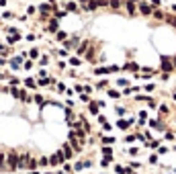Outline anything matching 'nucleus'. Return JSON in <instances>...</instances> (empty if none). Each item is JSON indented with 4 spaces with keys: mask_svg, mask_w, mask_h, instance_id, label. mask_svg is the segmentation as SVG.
I'll return each instance as SVG.
<instances>
[{
    "mask_svg": "<svg viewBox=\"0 0 176 174\" xmlns=\"http://www.w3.org/2000/svg\"><path fill=\"white\" fill-rule=\"evenodd\" d=\"M139 13H141L143 17H149V14L154 13V8H152V4H148V2H139Z\"/></svg>",
    "mask_w": 176,
    "mask_h": 174,
    "instance_id": "nucleus-1",
    "label": "nucleus"
},
{
    "mask_svg": "<svg viewBox=\"0 0 176 174\" xmlns=\"http://www.w3.org/2000/svg\"><path fill=\"white\" fill-rule=\"evenodd\" d=\"M125 10H127V14L129 17H133V14H135V6H133V2H125Z\"/></svg>",
    "mask_w": 176,
    "mask_h": 174,
    "instance_id": "nucleus-2",
    "label": "nucleus"
},
{
    "mask_svg": "<svg viewBox=\"0 0 176 174\" xmlns=\"http://www.w3.org/2000/svg\"><path fill=\"white\" fill-rule=\"evenodd\" d=\"M66 8H68L70 13H76V10H78V6H76V2H68V4H66Z\"/></svg>",
    "mask_w": 176,
    "mask_h": 174,
    "instance_id": "nucleus-3",
    "label": "nucleus"
},
{
    "mask_svg": "<svg viewBox=\"0 0 176 174\" xmlns=\"http://www.w3.org/2000/svg\"><path fill=\"white\" fill-rule=\"evenodd\" d=\"M108 6L111 8H119L121 6V0H108Z\"/></svg>",
    "mask_w": 176,
    "mask_h": 174,
    "instance_id": "nucleus-4",
    "label": "nucleus"
},
{
    "mask_svg": "<svg viewBox=\"0 0 176 174\" xmlns=\"http://www.w3.org/2000/svg\"><path fill=\"white\" fill-rule=\"evenodd\" d=\"M162 68H164V70H170V68H172V64L168 61V57H164V60H162Z\"/></svg>",
    "mask_w": 176,
    "mask_h": 174,
    "instance_id": "nucleus-5",
    "label": "nucleus"
},
{
    "mask_svg": "<svg viewBox=\"0 0 176 174\" xmlns=\"http://www.w3.org/2000/svg\"><path fill=\"white\" fill-rule=\"evenodd\" d=\"M154 17H156L158 20H162L164 19V13H162V10H154Z\"/></svg>",
    "mask_w": 176,
    "mask_h": 174,
    "instance_id": "nucleus-6",
    "label": "nucleus"
},
{
    "mask_svg": "<svg viewBox=\"0 0 176 174\" xmlns=\"http://www.w3.org/2000/svg\"><path fill=\"white\" fill-rule=\"evenodd\" d=\"M129 125H131V123H129V121H119V127H121V129H127Z\"/></svg>",
    "mask_w": 176,
    "mask_h": 174,
    "instance_id": "nucleus-7",
    "label": "nucleus"
},
{
    "mask_svg": "<svg viewBox=\"0 0 176 174\" xmlns=\"http://www.w3.org/2000/svg\"><path fill=\"white\" fill-rule=\"evenodd\" d=\"M108 96H111V98H117V96H119V92H115V90H108Z\"/></svg>",
    "mask_w": 176,
    "mask_h": 174,
    "instance_id": "nucleus-8",
    "label": "nucleus"
},
{
    "mask_svg": "<svg viewBox=\"0 0 176 174\" xmlns=\"http://www.w3.org/2000/svg\"><path fill=\"white\" fill-rule=\"evenodd\" d=\"M113 141H115V137H105V143H107V146H108V143H113Z\"/></svg>",
    "mask_w": 176,
    "mask_h": 174,
    "instance_id": "nucleus-9",
    "label": "nucleus"
},
{
    "mask_svg": "<svg viewBox=\"0 0 176 174\" xmlns=\"http://www.w3.org/2000/svg\"><path fill=\"white\" fill-rule=\"evenodd\" d=\"M168 23H172V25L176 27V17H168Z\"/></svg>",
    "mask_w": 176,
    "mask_h": 174,
    "instance_id": "nucleus-10",
    "label": "nucleus"
},
{
    "mask_svg": "<svg viewBox=\"0 0 176 174\" xmlns=\"http://www.w3.org/2000/svg\"><path fill=\"white\" fill-rule=\"evenodd\" d=\"M160 2L162 0H152V6H160Z\"/></svg>",
    "mask_w": 176,
    "mask_h": 174,
    "instance_id": "nucleus-11",
    "label": "nucleus"
},
{
    "mask_svg": "<svg viewBox=\"0 0 176 174\" xmlns=\"http://www.w3.org/2000/svg\"><path fill=\"white\" fill-rule=\"evenodd\" d=\"M172 13H174V14H176V4H172Z\"/></svg>",
    "mask_w": 176,
    "mask_h": 174,
    "instance_id": "nucleus-12",
    "label": "nucleus"
},
{
    "mask_svg": "<svg viewBox=\"0 0 176 174\" xmlns=\"http://www.w3.org/2000/svg\"><path fill=\"white\" fill-rule=\"evenodd\" d=\"M129 2H139V0H129Z\"/></svg>",
    "mask_w": 176,
    "mask_h": 174,
    "instance_id": "nucleus-13",
    "label": "nucleus"
}]
</instances>
